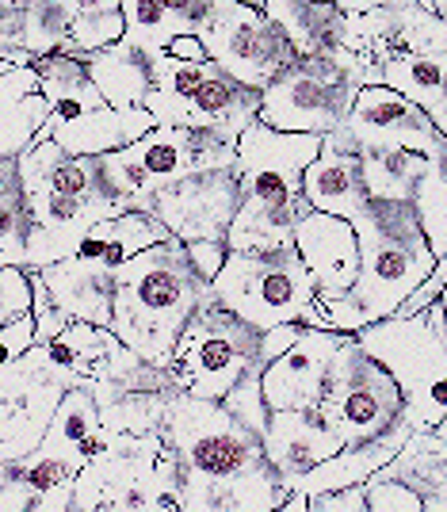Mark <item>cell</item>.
<instances>
[{
	"instance_id": "1",
	"label": "cell",
	"mask_w": 447,
	"mask_h": 512,
	"mask_svg": "<svg viewBox=\"0 0 447 512\" xmlns=\"http://www.w3.org/2000/svg\"><path fill=\"white\" fill-rule=\"evenodd\" d=\"M237 214L226 230L230 253H268L291 245L295 226L310 214L302 199V172L318 157L321 138L279 134L264 123H249L237 138Z\"/></svg>"
},
{
	"instance_id": "2",
	"label": "cell",
	"mask_w": 447,
	"mask_h": 512,
	"mask_svg": "<svg viewBox=\"0 0 447 512\" xmlns=\"http://www.w3.org/2000/svg\"><path fill=\"white\" fill-rule=\"evenodd\" d=\"M207 302L211 287L192 272L184 245L169 237L115 268V299L107 329L146 367L169 371L180 333Z\"/></svg>"
},
{
	"instance_id": "3",
	"label": "cell",
	"mask_w": 447,
	"mask_h": 512,
	"mask_svg": "<svg viewBox=\"0 0 447 512\" xmlns=\"http://www.w3.org/2000/svg\"><path fill=\"white\" fill-rule=\"evenodd\" d=\"M348 226H352L356 249H360V272H356V283L348 287V295L329 302L321 314L329 321V329L356 337L367 325L394 318V310L425 283L440 260L428 253L409 203H371L367 199L360 211L352 214Z\"/></svg>"
},
{
	"instance_id": "4",
	"label": "cell",
	"mask_w": 447,
	"mask_h": 512,
	"mask_svg": "<svg viewBox=\"0 0 447 512\" xmlns=\"http://www.w3.org/2000/svg\"><path fill=\"white\" fill-rule=\"evenodd\" d=\"M31 69L39 73V92L50 107L35 142H54L69 157H104L157 127L146 111L119 115L73 58H39Z\"/></svg>"
},
{
	"instance_id": "5",
	"label": "cell",
	"mask_w": 447,
	"mask_h": 512,
	"mask_svg": "<svg viewBox=\"0 0 447 512\" xmlns=\"http://www.w3.org/2000/svg\"><path fill=\"white\" fill-rule=\"evenodd\" d=\"M211 302L253 325L256 333L287 321L302 329H329L295 245L268 253H230L222 272L211 279Z\"/></svg>"
},
{
	"instance_id": "6",
	"label": "cell",
	"mask_w": 447,
	"mask_h": 512,
	"mask_svg": "<svg viewBox=\"0 0 447 512\" xmlns=\"http://www.w3.org/2000/svg\"><path fill=\"white\" fill-rule=\"evenodd\" d=\"M234 157V142L218 138L211 130L153 127L138 142H130L115 153H104L96 161H100L104 180L130 211H146L149 195H157L161 188H169L184 176L234 169Z\"/></svg>"
},
{
	"instance_id": "7",
	"label": "cell",
	"mask_w": 447,
	"mask_h": 512,
	"mask_svg": "<svg viewBox=\"0 0 447 512\" xmlns=\"http://www.w3.org/2000/svg\"><path fill=\"white\" fill-rule=\"evenodd\" d=\"M356 344L394 379L405 425L413 432L444 428L447 421V341L428 329L425 314L386 318L356 333Z\"/></svg>"
},
{
	"instance_id": "8",
	"label": "cell",
	"mask_w": 447,
	"mask_h": 512,
	"mask_svg": "<svg viewBox=\"0 0 447 512\" xmlns=\"http://www.w3.org/2000/svg\"><path fill=\"white\" fill-rule=\"evenodd\" d=\"M157 432L165 440L169 455L176 459V478H195V482H214V478H234L249 470L264 467V444L249 428H241L218 406V402H199L180 390L165 394Z\"/></svg>"
},
{
	"instance_id": "9",
	"label": "cell",
	"mask_w": 447,
	"mask_h": 512,
	"mask_svg": "<svg viewBox=\"0 0 447 512\" xmlns=\"http://www.w3.org/2000/svg\"><path fill=\"white\" fill-rule=\"evenodd\" d=\"M318 421L341 448H356L375 436H383L390 428L405 421L402 394L394 379L386 375L379 363L363 352L356 337H344L333 352V360L325 367V383H321Z\"/></svg>"
},
{
	"instance_id": "10",
	"label": "cell",
	"mask_w": 447,
	"mask_h": 512,
	"mask_svg": "<svg viewBox=\"0 0 447 512\" xmlns=\"http://www.w3.org/2000/svg\"><path fill=\"white\" fill-rule=\"evenodd\" d=\"M256 348H260V333L253 325L207 302L172 348V386L199 402H222L237 386V379L260 367Z\"/></svg>"
},
{
	"instance_id": "11",
	"label": "cell",
	"mask_w": 447,
	"mask_h": 512,
	"mask_svg": "<svg viewBox=\"0 0 447 512\" xmlns=\"http://www.w3.org/2000/svg\"><path fill=\"white\" fill-rule=\"evenodd\" d=\"M195 39L207 50V62L222 69L241 88H264L295 62L291 46L283 43L272 23L256 12V4L207 0V12L195 27Z\"/></svg>"
},
{
	"instance_id": "12",
	"label": "cell",
	"mask_w": 447,
	"mask_h": 512,
	"mask_svg": "<svg viewBox=\"0 0 447 512\" xmlns=\"http://www.w3.org/2000/svg\"><path fill=\"white\" fill-rule=\"evenodd\" d=\"M360 88L344 77L333 62L295 58L272 85L260 92L256 123L279 134H310L329 138L344 123Z\"/></svg>"
},
{
	"instance_id": "13",
	"label": "cell",
	"mask_w": 447,
	"mask_h": 512,
	"mask_svg": "<svg viewBox=\"0 0 447 512\" xmlns=\"http://www.w3.org/2000/svg\"><path fill=\"white\" fill-rule=\"evenodd\" d=\"M321 142L348 157L367 150H409L421 153L425 161H447V134L428 123L425 111L383 85L360 88L344 123Z\"/></svg>"
},
{
	"instance_id": "14",
	"label": "cell",
	"mask_w": 447,
	"mask_h": 512,
	"mask_svg": "<svg viewBox=\"0 0 447 512\" xmlns=\"http://www.w3.org/2000/svg\"><path fill=\"white\" fill-rule=\"evenodd\" d=\"M100 448H104L100 409H96L85 386H73V390H65L58 409H54V421L46 428L43 444L27 459L4 467V474L20 478L23 486L39 497V493L62 486V482H73Z\"/></svg>"
},
{
	"instance_id": "15",
	"label": "cell",
	"mask_w": 447,
	"mask_h": 512,
	"mask_svg": "<svg viewBox=\"0 0 447 512\" xmlns=\"http://www.w3.org/2000/svg\"><path fill=\"white\" fill-rule=\"evenodd\" d=\"M237 176L234 169L199 172V176H184L157 195H149L146 214H153L169 237L180 245L192 241H226V230L237 214Z\"/></svg>"
},
{
	"instance_id": "16",
	"label": "cell",
	"mask_w": 447,
	"mask_h": 512,
	"mask_svg": "<svg viewBox=\"0 0 447 512\" xmlns=\"http://www.w3.org/2000/svg\"><path fill=\"white\" fill-rule=\"evenodd\" d=\"M27 199V272H43L81 249L92 226L119 218L127 207L69 199V195H23Z\"/></svg>"
},
{
	"instance_id": "17",
	"label": "cell",
	"mask_w": 447,
	"mask_h": 512,
	"mask_svg": "<svg viewBox=\"0 0 447 512\" xmlns=\"http://www.w3.org/2000/svg\"><path fill=\"white\" fill-rule=\"evenodd\" d=\"M348 333L337 329H306L279 360L260 367V394L268 413H287V409H302L314 413L321 398V383H325V367L333 360L337 344Z\"/></svg>"
},
{
	"instance_id": "18",
	"label": "cell",
	"mask_w": 447,
	"mask_h": 512,
	"mask_svg": "<svg viewBox=\"0 0 447 512\" xmlns=\"http://www.w3.org/2000/svg\"><path fill=\"white\" fill-rule=\"evenodd\" d=\"M291 245H295L298 260L310 276V287H314V299L321 310L348 295V287L356 283V272H360V249H356V234L344 218L310 211L295 226Z\"/></svg>"
},
{
	"instance_id": "19",
	"label": "cell",
	"mask_w": 447,
	"mask_h": 512,
	"mask_svg": "<svg viewBox=\"0 0 447 512\" xmlns=\"http://www.w3.org/2000/svg\"><path fill=\"white\" fill-rule=\"evenodd\" d=\"M23 195H69V199H92V203H115L127 207L115 188L104 180L96 157H69L54 142H35L16 157ZM130 211V207H127Z\"/></svg>"
},
{
	"instance_id": "20",
	"label": "cell",
	"mask_w": 447,
	"mask_h": 512,
	"mask_svg": "<svg viewBox=\"0 0 447 512\" xmlns=\"http://www.w3.org/2000/svg\"><path fill=\"white\" fill-rule=\"evenodd\" d=\"M287 493H291V486L264 463V467L249 470V474L214 478V482L176 478L172 509L176 512H276L287 501Z\"/></svg>"
},
{
	"instance_id": "21",
	"label": "cell",
	"mask_w": 447,
	"mask_h": 512,
	"mask_svg": "<svg viewBox=\"0 0 447 512\" xmlns=\"http://www.w3.org/2000/svg\"><path fill=\"white\" fill-rule=\"evenodd\" d=\"M264 444V459L276 470L279 478L291 486L298 474L314 470L325 463L329 455H337L341 444L329 428L318 421V413H302V409H287V413H268V428L260 436Z\"/></svg>"
},
{
	"instance_id": "22",
	"label": "cell",
	"mask_w": 447,
	"mask_h": 512,
	"mask_svg": "<svg viewBox=\"0 0 447 512\" xmlns=\"http://www.w3.org/2000/svg\"><path fill=\"white\" fill-rule=\"evenodd\" d=\"M256 12L283 35L295 58L306 62H333L344 46V16L337 4H310V0H264Z\"/></svg>"
},
{
	"instance_id": "23",
	"label": "cell",
	"mask_w": 447,
	"mask_h": 512,
	"mask_svg": "<svg viewBox=\"0 0 447 512\" xmlns=\"http://www.w3.org/2000/svg\"><path fill=\"white\" fill-rule=\"evenodd\" d=\"M409 432H413V428L405 425V421H398L390 432L375 436V440H367V444L341 448L337 455H329V459L318 463L314 470L298 474L295 482H291V490L302 493V497H321V493H337V490L363 486V482H371V474H379V470L402 451Z\"/></svg>"
},
{
	"instance_id": "24",
	"label": "cell",
	"mask_w": 447,
	"mask_h": 512,
	"mask_svg": "<svg viewBox=\"0 0 447 512\" xmlns=\"http://www.w3.org/2000/svg\"><path fill=\"white\" fill-rule=\"evenodd\" d=\"M119 12H123L119 43L153 62L169 50L172 39L195 35L207 12V0H119Z\"/></svg>"
},
{
	"instance_id": "25",
	"label": "cell",
	"mask_w": 447,
	"mask_h": 512,
	"mask_svg": "<svg viewBox=\"0 0 447 512\" xmlns=\"http://www.w3.org/2000/svg\"><path fill=\"white\" fill-rule=\"evenodd\" d=\"M46 283V291L54 295V302L65 310L69 321H85V325H111V299H115V272L107 268H92L81 264L77 256L58 260L39 272Z\"/></svg>"
},
{
	"instance_id": "26",
	"label": "cell",
	"mask_w": 447,
	"mask_h": 512,
	"mask_svg": "<svg viewBox=\"0 0 447 512\" xmlns=\"http://www.w3.org/2000/svg\"><path fill=\"white\" fill-rule=\"evenodd\" d=\"M379 85L425 111L428 123L447 134V54L398 50L379 65Z\"/></svg>"
},
{
	"instance_id": "27",
	"label": "cell",
	"mask_w": 447,
	"mask_h": 512,
	"mask_svg": "<svg viewBox=\"0 0 447 512\" xmlns=\"http://www.w3.org/2000/svg\"><path fill=\"white\" fill-rule=\"evenodd\" d=\"M46 115L50 107L39 92V73L31 65L0 73V161H16L20 153L31 150Z\"/></svg>"
},
{
	"instance_id": "28",
	"label": "cell",
	"mask_w": 447,
	"mask_h": 512,
	"mask_svg": "<svg viewBox=\"0 0 447 512\" xmlns=\"http://www.w3.org/2000/svg\"><path fill=\"white\" fill-rule=\"evenodd\" d=\"M302 199L310 203V211L352 222V214L367 203V192H363L360 180V161L348 157V153L329 150L321 142L318 157L302 172Z\"/></svg>"
},
{
	"instance_id": "29",
	"label": "cell",
	"mask_w": 447,
	"mask_h": 512,
	"mask_svg": "<svg viewBox=\"0 0 447 512\" xmlns=\"http://www.w3.org/2000/svg\"><path fill=\"white\" fill-rule=\"evenodd\" d=\"M169 241V230L146 211H123L119 218H107L100 226H92L77 249V260L81 264H92V268H107L115 272L119 264H127L130 256L146 253L153 245Z\"/></svg>"
},
{
	"instance_id": "30",
	"label": "cell",
	"mask_w": 447,
	"mask_h": 512,
	"mask_svg": "<svg viewBox=\"0 0 447 512\" xmlns=\"http://www.w3.org/2000/svg\"><path fill=\"white\" fill-rule=\"evenodd\" d=\"M81 65H85L88 81L96 85V92L119 115L146 111L142 104H146V92H149V58L127 50L123 43H115L111 50H100V54L85 58Z\"/></svg>"
},
{
	"instance_id": "31",
	"label": "cell",
	"mask_w": 447,
	"mask_h": 512,
	"mask_svg": "<svg viewBox=\"0 0 447 512\" xmlns=\"http://www.w3.org/2000/svg\"><path fill=\"white\" fill-rule=\"evenodd\" d=\"M447 440L444 428H428V432H409L402 451L386 463L379 474H371L375 482H398L405 490L421 493H444L447 490Z\"/></svg>"
},
{
	"instance_id": "32",
	"label": "cell",
	"mask_w": 447,
	"mask_h": 512,
	"mask_svg": "<svg viewBox=\"0 0 447 512\" xmlns=\"http://www.w3.org/2000/svg\"><path fill=\"white\" fill-rule=\"evenodd\" d=\"M356 161H360L363 192L371 203H409L417 180L432 165L421 153L409 150H367Z\"/></svg>"
},
{
	"instance_id": "33",
	"label": "cell",
	"mask_w": 447,
	"mask_h": 512,
	"mask_svg": "<svg viewBox=\"0 0 447 512\" xmlns=\"http://www.w3.org/2000/svg\"><path fill=\"white\" fill-rule=\"evenodd\" d=\"M69 23H73V0H23V54L31 62H39V58H65Z\"/></svg>"
},
{
	"instance_id": "34",
	"label": "cell",
	"mask_w": 447,
	"mask_h": 512,
	"mask_svg": "<svg viewBox=\"0 0 447 512\" xmlns=\"http://www.w3.org/2000/svg\"><path fill=\"white\" fill-rule=\"evenodd\" d=\"M119 39H123L119 0H73V23H69L65 58L85 62L100 50H111Z\"/></svg>"
},
{
	"instance_id": "35",
	"label": "cell",
	"mask_w": 447,
	"mask_h": 512,
	"mask_svg": "<svg viewBox=\"0 0 447 512\" xmlns=\"http://www.w3.org/2000/svg\"><path fill=\"white\" fill-rule=\"evenodd\" d=\"M413 222L425 237L428 253L436 260H447V161H432L417 188L409 195Z\"/></svg>"
},
{
	"instance_id": "36",
	"label": "cell",
	"mask_w": 447,
	"mask_h": 512,
	"mask_svg": "<svg viewBox=\"0 0 447 512\" xmlns=\"http://www.w3.org/2000/svg\"><path fill=\"white\" fill-rule=\"evenodd\" d=\"M23 264H27V199L16 192L0 199V268H23Z\"/></svg>"
},
{
	"instance_id": "37",
	"label": "cell",
	"mask_w": 447,
	"mask_h": 512,
	"mask_svg": "<svg viewBox=\"0 0 447 512\" xmlns=\"http://www.w3.org/2000/svg\"><path fill=\"white\" fill-rule=\"evenodd\" d=\"M218 406L226 409L237 425L249 428L256 440H260L264 428H268V406H264V394H260V367H253L245 379H237V386L218 402Z\"/></svg>"
},
{
	"instance_id": "38",
	"label": "cell",
	"mask_w": 447,
	"mask_h": 512,
	"mask_svg": "<svg viewBox=\"0 0 447 512\" xmlns=\"http://www.w3.org/2000/svg\"><path fill=\"white\" fill-rule=\"evenodd\" d=\"M31 279V325H35V341L39 344H50L54 337H62L65 329H69V318H65V310L54 302V295L46 291V283L39 279V272H27Z\"/></svg>"
},
{
	"instance_id": "39",
	"label": "cell",
	"mask_w": 447,
	"mask_h": 512,
	"mask_svg": "<svg viewBox=\"0 0 447 512\" xmlns=\"http://www.w3.org/2000/svg\"><path fill=\"white\" fill-rule=\"evenodd\" d=\"M421 493L405 490L398 482H363V509L367 512H421Z\"/></svg>"
},
{
	"instance_id": "40",
	"label": "cell",
	"mask_w": 447,
	"mask_h": 512,
	"mask_svg": "<svg viewBox=\"0 0 447 512\" xmlns=\"http://www.w3.org/2000/svg\"><path fill=\"white\" fill-rule=\"evenodd\" d=\"M31 310V279L23 268H0V325Z\"/></svg>"
},
{
	"instance_id": "41",
	"label": "cell",
	"mask_w": 447,
	"mask_h": 512,
	"mask_svg": "<svg viewBox=\"0 0 447 512\" xmlns=\"http://www.w3.org/2000/svg\"><path fill=\"white\" fill-rule=\"evenodd\" d=\"M444 295H447V260H440V264L428 272L425 283H421V287L394 310V318H417V314H425L428 306H432L436 299H444Z\"/></svg>"
},
{
	"instance_id": "42",
	"label": "cell",
	"mask_w": 447,
	"mask_h": 512,
	"mask_svg": "<svg viewBox=\"0 0 447 512\" xmlns=\"http://www.w3.org/2000/svg\"><path fill=\"white\" fill-rule=\"evenodd\" d=\"M184 256H188V264H192L195 276L211 287V279L222 272V264H226L230 249H226V241H192V245H184Z\"/></svg>"
},
{
	"instance_id": "43",
	"label": "cell",
	"mask_w": 447,
	"mask_h": 512,
	"mask_svg": "<svg viewBox=\"0 0 447 512\" xmlns=\"http://www.w3.org/2000/svg\"><path fill=\"white\" fill-rule=\"evenodd\" d=\"M306 329L302 325H295V321H287V325H272V329H264L260 333V348H256V363L264 367V363H272V360H279L291 344L302 337Z\"/></svg>"
},
{
	"instance_id": "44",
	"label": "cell",
	"mask_w": 447,
	"mask_h": 512,
	"mask_svg": "<svg viewBox=\"0 0 447 512\" xmlns=\"http://www.w3.org/2000/svg\"><path fill=\"white\" fill-rule=\"evenodd\" d=\"M306 512H367L363 509V486L321 493V497H306Z\"/></svg>"
},
{
	"instance_id": "45",
	"label": "cell",
	"mask_w": 447,
	"mask_h": 512,
	"mask_svg": "<svg viewBox=\"0 0 447 512\" xmlns=\"http://www.w3.org/2000/svg\"><path fill=\"white\" fill-rule=\"evenodd\" d=\"M31 501H35V493L27 490L20 478L4 474V467H0V512H27Z\"/></svg>"
},
{
	"instance_id": "46",
	"label": "cell",
	"mask_w": 447,
	"mask_h": 512,
	"mask_svg": "<svg viewBox=\"0 0 447 512\" xmlns=\"http://www.w3.org/2000/svg\"><path fill=\"white\" fill-rule=\"evenodd\" d=\"M69 505H73V482H62L54 490L39 493L27 512H69Z\"/></svg>"
},
{
	"instance_id": "47",
	"label": "cell",
	"mask_w": 447,
	"mask_h": 512,
	"mask_svg": "<svg viewBox=\"0 0 447 512\" xmlns=\"http://www.w3.org/2000/svg\"><path fill=\"white\" fill-rule=\"evenodd\" d=\"M165 54L176 58V62H207V50H203V43H199L195 35H180V39H172Z\"/></svg>"
},
{
	"instance_id": "48",
	"label": "cell",
	"mask_w": 447,
	"mask_h": 512,
	"mask_svg": "<svg viewBox=\"0 0 447 512\" xmlns=\"http://www.w3.org/2000/svg\"><path fill=\"white\" fill-rule=\"evenodd\" d=\"M16 192H23L16 161H0V199H8V195H16Z\"/></svg>"
},
{
	"instance_id": "49",
	"label": "cell",
	"mask_w": 447,
	"mask_h": 512,
	"mask_svg": "<svg viewBox=\"0 0 447 512\" xmlns=\"http://www.w3.org/2000/svg\"><path fill=\"white\" fill-rule=\"evenodd\" d=\"M161 512H176V509H172V505H165V509H161Z\"/></svg>"
}]
</instances>
